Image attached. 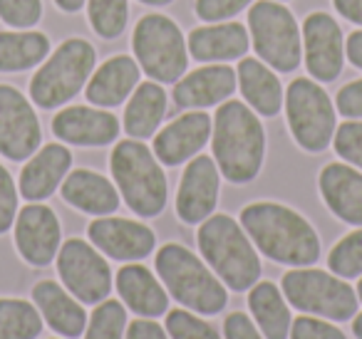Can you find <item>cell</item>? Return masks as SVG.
Returning a JSON list of instances; mask_svg holds the SVG:
<instances>
[{"label": "cell", "instance_id": "cell-37", "mask_svg": "<svg viewBox=\"0 0 362 339\" xmlns=\"http://www.w3.org/2000/svg\"><path fill=\"white\" fill-rule=\"evenodd\" d=\"M332 149L340 161L362 171V119H347L335 129Z\"/></svg>", "mask_w": 362, "mask_h": 339}, {"label": "cell", "instance_id": "cell-35", "mask_svg": "<svg viewBox=\"0 0 362 339\" xmlns=\"http://www.w3.org/2000/svg\"><path fill=\"white\" fill-rule=\"evenodd\" d=\"M164 327L171 339H221L218 329L204 322L192 309H169Z\"/></svg>", "mask_w": 362, "mask_h": 339}, {"label": "cell", "instance_id": "cell-48", "mask_svg": "<svg viewBox=\"0 0 362 339\" xmlns=\"http://www.w3.org/2000/svg\"><path fill=\"white\" fill-rule=\"evenodd\" d=\"M352 334H355L357 339H362V312L352 317Z\"/></svg>", "mask_w": 362, "mask_h": 339}, {"label": "cell", "instance_id": "cell-24", "mask_svg": "<svg viewBox=\"0 0 362 339\" xmlns=\"http://www.w3.org/2000/svg\"><path fill=\"white\" fill-rule=\"evenodd\" d=\"M115 285L124 307L132 309L136 317L156 319L169 312V292L161 285L159 275L141 263H127L124 268H119Z\"/></svg>", "mask_w": 362, "mask_h": 339}, {"label": "cell", "instance_id": "cell-32", "mask_svg": "<svg viewBox=\"0 0 362 339\" xmlns=\"http://www.w3.org/2000/svg\"><path fill=\"white\" fill-rule=\"evenodd\" d=\"M87 23L100 40H119L129 25V0H87Z\"/></svg>", "mask_w": 362, "mask_h": 339}, {"label": "cell", "instance_id": "cell-22", "mask_svg": "<svg viewBox=\"0 0 362 339\" xmlns=\"http://www.w3.org/2000/svg\"><path fill=\"white\" fill-rule=\"evenodd\" d=\"M320 198L337 220L362 228V171L345 161H330L317 176Z\"/></svg>", "mask_w": 362, "mask_h": 339}, {"label": "cell", "instance_id": "cell-26", "mask_svg": "<svg viewBox=\"0 0 362 339\" xmlns=\"http://www.w3.org/2000/svg\"><path fill=\"white\" fill-rule=\"evenodd\" d=\"M33 302L45 324L65 339H77L87 329V312L82 302L55 280H40L33 287Z\"/></svg>", "mask_w": 362, "mask_h": 339}, {"label": "cell", "instance_id": "cell-11", "mask_svg": "<svg viewBox=\"0 0 362 339\" xmlns=\"http://www.w3.org/2000/svg\"><path fill=\"white\" fill-rule=\"evenodd\" d=\"M62 287L82 304H100L112 292V268L105 255L82 238H67L55 258Z\"/></svg>", "mask_w": 362, "mask_h": 339}, {"label": "cell", "instance_id": "cell-27", "mask_svg": "<svg viewBox=\"0 0 362 339\" xmlns=\"http://www.w3.org/2000/svg\"><path fill=\"white\" fill-rule=\"evenodd\" d=\"M236 77H238V90H241L243 102L258 117L273 119V117L281 114L283 100H286V87H283L276 70H271L258 57L246 55L238 60Z\"/></svg>", "mask_w": 362, "mask_h": 339}, {"label": "cell", "instance_id": "cell-28", "mask_svg": "<svg viewBox=\"0 0 362 339\" xmlns=\"http://www.w3.org/2000/svg\"><path fill=\"white\" fill-rule=\"evenodd\" d=\"M166 90L154 80L139 82L136 90L129 95L122 114V129L129 139H154L161 121L166 117Z\"/></svg>", "mask_w": 362, "mask_h": 339}, {"label": "cell", "instance_id": "cell-29", "mask_svg": "<svg viewBox=\"0 0 362 339\" xmlns=\"http://www.w3.org/2000/svg\"><path fill=\"white\" fill-rule=\"evenodd\" d=\"M52 52L50 35L40 30H0V75L40 67Z\"/></svg>", "mask_w": 362, "mask_h": 339}, {"label": "cell", "instance_id": "cell-6", "mask_svg": "<svg viewBox=\"0 0 362 339\" xmlns=\"http://www.w3.org/2000/svg\"><path fill=\"white\" fill-rule=\"evenodd\" d=\"M95 67V45L77 35L65 37L30 77L28 97L37 109H62L80 92H85Z\"/></svg>", "mask_w": 362, "mask_h": 339}, {"label": "cell", "instance_id": "cell-47", "mask_svg": "<svg viewBox=\"0 0 362 339\" xmlns=\"http://www.w3.org/2000/svg\"><path fill=\"white\" fill-rule=\"evenodd\" d=\"M139 6H149V8H166V6H171L174 0H136Z\"/></svg>", "mask_w": 362, "mask_h": 339}, {"label": "cell", "instance_id": "cell-45", "mask_svg": "<svg viewBox=\"0 0 362 339\" xmlns=\"http://www.w3.org/2000/svg\"><path fill=\"white\" fill-rule=\"evenodd\" d=\"M332 8L347 23L362 28V0H332Z\"/></svg>", "mask_w": 362, "mask_h": 339}, {"label": "cell", "instance_id": "cell-19", "mask_svg": "<svg viewBox=\"0 0 362 339\" xmlns=\"http://www.w3.org/2000/svg\"><path fill=\"white\" fill-rule=\"evenodd\" d=\"M238 90V77L228 62L202 65L187 72L171 90V102L176 109H209L231 100Z\"/></svg>", "mask_w": 362, "mask_h": 339}, {"label": "cell", "instance_id": "cell-8", "mask_svg": "<svg viewBox=\"0 0 362 339\" xmlns=\"http://www.w3.org/2000/svg\"><path fill=\"white\" fill-rule=\"evenodd\" d=\"M246 28L251 35V47L258 60L271 70L291 75L303 62V32L296 16L286 3L278 0H253L248 8Z\"/></svg>", "mask_w": 362, "mask_h": 339}, {"label": "cell", "instance_id": "cell-23", "mask_svg": "<svg viewBox=\"0 0 362 339\" xmlns=\"http://www.w3.org/2000/svg\"><path fill=\"white\" fill-rule=\"evenodd\" d=\"M141 82V67L132 55H112L95 67L85 87V100L100 109L122 107Z\"/></svg>", "mask_w": 362, "mask_h": 339}, {"label": "cell", "instance_id": "cell-7", "mask_svg": "<svg viewBox=\"0 0 362 339\" xmlns=\"http://www.w3.org/2000/svg\"><path fill=\"white\" fill-rule=\"evenodd\" d=\"M132 55L141 72L159 85H176L189 70L187 35L174 18L144 13L132 30Z\"/></svg>", "mask_w": 362, "mask_h": 339}, {"label": "cell", "instance_id": "cell-44", "mask_svg": "<svg viewBox=\"0 0 362 339\" xmlns=\"http://www.w3.org/2000/svg\"><path fill=\"white\" fill-rule=\"evenodd\" d=\"M345 60L352 67L362 70V28H357V30L345 35Z\"/></svg>", "mask_w": 362, "mask_h": 339}, {"label": "cell", "instance_id": "cell-33", "mask_svg": "<svg viewBox=\"0 0 362 339\" xmlns=\"http://www.w3.org/2000/svg\"><path fill=\"white\" fill-rule=\"evenodd\" d=\"M327 270L342 280H357L362 275V228L342 235L327 253Z\"/></svg>", "mask_w": 362, "mask_h": 339}, {"label": "cell", "instance_id": "cell-14", "mask_svg": "<svg viewBox=\"0 0 362 339\" xmlns=\"http://www.w3.org/2000/svg\"><path fill=\"white\" fill-rule=\"evenodd\" d=\"M18 255L33 268H47L55 263L62 245V225L57 213L45 203H28L18 210L13 223Z\"/></svg>", "mask_w": 362, "mask_h": 339}, {"label": "cell", "instance_id": "cell-5", "mask_svg": "<svg viewBox=\"0 0 362 339\" xmlns=\"http://www.w3.org/2000/svg\"><path fill=\"white\" fill-rule=\"evenodd\" d=\"M110 174L124 206L139 218H156L169 201V181L154 151L139 139H122L110 154Z\"/></svg>", "mask_w": 362, "mask_h": 339}, {"label": "cell", "instance_id": "cell-17", "mask_svg": "<svg viewBox=\"0 0 362 339\" xmlns=\"http://www.w3.org/2000/svg\"><path fill=\"white\" fill-rule=\"evenodd\" d=\"M214 117L204 109H189L171 119L161 131H156L151 139V151L161 161V166H181L192 161L204 151V146L211 141Z\"/></svg>", "mask_w": 362, "mask_h": 339}, {"label": "cell", "instance_id": "cell-41", "mask_svg": "<svg viewBox=\"0 0 362 339\" xmlns=\"http://www.w3.org/2000/svg\"><path fill=\"white\" fill-rule=\"evenodd\" d=\"M335 109L345 119H362V77L347 82L337 90Z\"/></svg>", "mask_w": 362, "mask_h": 339}, {"label": "cell", "instance_id": "cell-50", "mask_svg": "<svg viewBox=\"0 0 362 339\" xmlns=\"http://www.w3.org/2000/svg\"><path fill=\"white\" fill-rule=\"evenodd\" d=\"M278 3H288V0H278Z\"/></svg>", "mask_w": 362, "mask_h": 339}, {"label": "cell", "instance_id": "cell-18", "mask_svg": "<svg viewBox=\"0 0 362 339\" xmlns=\"http://www.w3.org/2000/svg\"><path fill=\"white\" fill-rule=\"evenodd\" d=\"M52 134L57 141L70 146H85V149H102L119 139L122 121L110 109L100 107L72 105L62 107L52 117Z\"/></svg>", "mask_w": 362, "mask_h": 339}, {"label": "cell", "instance_id": "cell-2", "mask_svg": "<svg viewBox=\"0 0 362 339\" xmlns=\"http://www.w3.org/2000/svg\"><path fill=\"white\" fill-rule=\"evenodd\" d=\"M211 154L228 184L246 186L258 179L266 161V129L246 102L226 100L214 114Z\"/></svg>", "mask_w": 362, "mask_h": 339}, {"label": "cell", "instance_id": "cell-40", "mask_svg": "<svg viewBox=\"0 0 362 339\" xmlns=\"http://www.w3.org/2000/svg\"><path fill=\"white\" fill-rule=\"evenodd\" d=\"M291 339H347L340 327L315 317V314H303L293 319Z\"/></svg>", "mask_w": 362, "mask_h": 339}, {"label": "cell", "instance_id": "cell-25", "mask_svg": "<svg viewBox=\"0 0 362 339\" xmlns=\"http://www.w3.org/2000/svg\"><path fill=\"white\" fill-rule=\"evenodd\" d=\"M60 196L67 206L85 215H112L117 213L122 203V196L117 191L115 181L97 174L92 169H75L65 176L60 186Z\"/></svg>", "mask_w": 362, "mask_h": 339}, {"label": "cell", "instance_id": "cell-38", "mask_svg": "<svg viewBox=\"0 0 362 339\" xmlns=\"http://www.w3.org/2000/svg\"><path fill=\"white\" fill-rule=\"evenodd\" d=\"M253 0H194V13L202 23H223L236 20Z\"/></svg>", "mask_w": 362, "mask_h": 339}, {"label": "cell", "instance_id": "cell-4", "mask_svg": "<svg viewBox=\"0 0 362 339\" xmlns=\"http://www.w3.org/2000/svg\"><path fill=\"white\" fill-rule=\"evenodd\" d=\"M154 268L166 292L181 304L199 314H218L228 302L226 285L199 258L181 243H164L154 255Z\"/></svg>", "mask_w": 362, "mask_h": 339}, {"label": "cell", "instance_id": "cell-43", "mask_svg": "<svg viewBox=\"0 0 362 339\" xmlns=\"http://www.w3.org/2000/svg\"><path fill=\"white\" fill-rule=\"evenodd\" d=\"M124 339H171L166 334V329H161V324H156L154 319L136 317L134 322L127 324Z\"/></svg>", "mask_w": 362, "mask_h": 339}, {"label": "cell", "instance_id": "cell-31", "mask_svg": "<svg viewBox=\"0 0 362 339\" xmlns=\"http://www.w3.org/2000/svg\"><path fill=\"white\" fill-rule=\"evenodd\" d=\"M42 314L35 304L18 297H0V339H37Z\"/></svg>", "mask_w": 362, "mask_h": 339}, {"label": "cell", "instance_id": "cell-9", "mask_svg": "<svg viewBox=\"0 0 362 339\" xmlns=\"http://www.w3.org/2000/svg\"><path fill=\"white\" fill-rule=\"evenodd\" d=\"M286 121L291 136L308 154H322L332 144L337 129L335 102L313 77H296L286 87Z\"/></svg>", "mask_w": 362, "mask_h": 339}, {"label": "cell", "instance_id": "cell-20", "mask_svg": "<svg viewBox=\"0 0 362 339\" xmlns=\"http://www.w3.org/2000/svg\"><path fill=\"white\" fill-rule=\"evenodd\" d=\"M70 171L72 151L62 141L42 144L23 166L21 179H18V191L30 203H42L60 189Z\"/></svg>", "mask_w": 362, "mask_h": 339}, {"label": "cell", "instance_id": "cell-49", "mask_svg": "<svg viewBox=\"0 0 362 339\" xmlns=\"http://www.w3.org/2000/svg\"><path fill=\"white\" fill-rule=\"evenodd\" d=\"M357 280H360V282H357V290H355V292H357V299L362 302V275H360Z\"/></svg>", "mask_w": 362, "mask_h": 339}, {"label": "cell", "instance_id": "cell-39", "mask_svg": "<svg viewBox=\"0 0 362 339\" xmlns=\"http://www.w3.org/2000/svg\"><path fill=\"white\" fill-rule=\"evenodd\" d=\"M18 201H21V191H18L13 174L0 164V235H6L13 228L18 218Z\"/></svg>", "mask_w": 362, "mask_h": 339}, {"label": "cell", "instance_id": "cell-21", "mask_svg": "<svg viewBox=\"0 0 362 339\" xmlns=\"http://www.w3.org/2000/svg\"><path fill=\"white\" fill-rule=\"evenodd\" d=\"M189 57L204 65L214 62H238L251 50V35L248 28L238 20L206 23L194 28L187 35Z\"/></svg>", "mask_w": 362, "mask_h": 339}, {"label": "cell", "instance_id": "cell-30", "mask_svg": "<svg viewBox=\"0 0 362 339\" xmlns=\"http://www.w3.org/2000/svg\"><path fill=\"white\" fill-rule=\"evenodd\" d=\"M248 309L256 319L258 329L266 339H288L291 337V307L283 290L271 280H258L248 290Z\"/></svg>", "mask_w": 362, "mask_h": 339}, {"label": "cell", "instance_id": "cell-1", "mask_svg": "<svg viewBox=\"0 0 362 339\" xmlns=\"http://www.w3.org/2000/svg\"><path fill=\"white\" fill-rule=\"evenodd\" d=\"M243 230L268 260L291 268H310L320 260V235L305 215L276 201H256L241 210Z\"/></svg>", "mask_w": 362, "mask_h": 339}, {"label": "cell", "instance_id": "cell-15", "mask_svg": "<svg viewBox=\"0 0 362 339\" xmlns=\"http://www.w3.org/2000/svg\"><path fill=\"white\" fill-rule=\"evenodd\" d=\"M87 240L117 263H139L156 248V235L149 225L134 218L100 215L87 225Z\"/></svg>", "mask_w": 362, "mask_h": 339}, {"label": "cell", "instance_id": "cell-10", "mask_svg": "<svg viewBox=\"0 0 362 339\" xmlns=\"http://www.w3.org/2000/svg\"><path fill=\"white\" fill-rule=\"evenodd\" d=\"M281 290L288 304L305 314L325 317L332 322H347L357 314V292L347 280L337 278L330 270L293 268L283 275Z\"/></svg>", "mask_w": 362, "mask_h": 339}, {"label": "cell", "instance_id": "cell-42", "mask_svg": "<svg viewBox=\"0 0 362 339\" xmlns=\"http://www.w3.org/2000/svg\"><path fill=\"white\" fill-rule=\"evenodd\" d=\"M223 339H263L258 324L248 314L231 312L223 319Z\"/></svg>", "mask_w": 362, "mask_h": 339}, {"label": "cell", "instance_id": "cell-12", "mask_svg": "<svg viewBox=\"0 0 362 339\" xmlns=\"http://www.w3.org/2000/svg\"><path fill=\"white\" fill-rule=\"evenodd\" d=\"M303 65L320 85H330L345 70V32L335 16L313 11L303 20Z\"/></svg>", "mask_w": 362, "mask_h": 339}, {"label": "cell", "instance_id": "cell-13", "mask_svg": "<svg viewBox=\"0 0 362 339\" xmlns=\"http://www.w3.org/2000/svg\"><path fill=\"white\" fill-rule=\"evenodd\" d=\"M40 146L42 124L30 97L13 85H0V154L23 164Z\"/></svg>", "mask_w": 362, "mask_h": 339}, {"label": "cell", "instance_id": "cell-36", "mask_svg": "<svg viewBox=\"0 0 362 339\" xmlns=\"http://www.w3.org/2000/svg\"><path fill=\"white\" fill-rule=\"evenodd\" d=\"M45 18L42 0H0V20L11 30H33Z\"/></svg>", "mask_w": 362, "mask_h": 339}, {"label": "cell", "instance_id": "cell-46", "mask_svg": "<svg viewBox=\"0 0 362 339\" xmlns=\"http://www.w3.org/2000/svg\"><path fill=\"white\" fill-rule=\"evenodd\" d=\"M52 3L57 6V11L67 13V16H75L87 6V0H52Z\"/></svg>", "mask_w": 362, "mask_h": 339}, {"label": "cell", "instance_id": "cell-3", "mask_svg": "<svg viewBox=\"0 0 362 339\" xmlns=\"http://www.w3.org/2000/svg\"><path fill=\"white\" fill-rule=\"evenodd\" d=\"M197 243L202 258L233 292H248L261 280V253L233 215L214 213L199 223Z\"/></svg>", "mask_w": 362, "mask_h": 339}, {"label": "cell", "instance_id": "cell-16", "mask_svg": "<svg viewBox=\"0 0 362 339\" xmlns=\"http://www.w3.org/2000/svg\"><path fill=\"white\" fill-rule=\"evenodd\" d=\"M218 194H221V171L214 156L199 154L187 161V169L181 174L179 191H176V215L181 223L199 225L216 213Z\"/></svg>", "mask_w": 362, "mask_h": 339}, {"label": "cell", "instance_id": "cell-34", "mask_svg": "<svg viewBox=\"0 0 362 339\" xmlns=\"http://www.w3.org/2000/svg\"><path fill=\"white\" fill-rule=\"evenodd\" d=\"M127 307L119 299H102L92 312L85 329V339H124Z\"/></svg>", "mask_w": 362, "mask_h": 339}]
</instances>
